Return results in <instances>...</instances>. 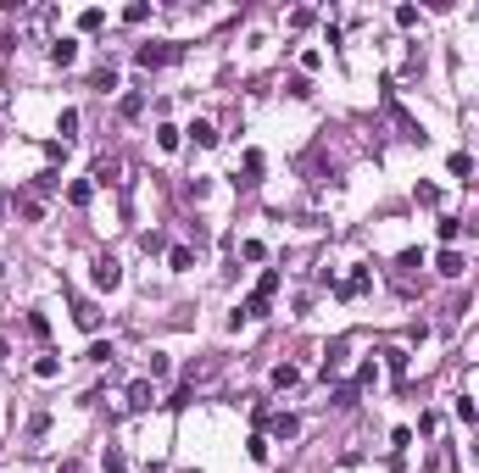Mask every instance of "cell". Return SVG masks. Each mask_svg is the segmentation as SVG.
I'll return each instance as SVG.
<instances>
[{
	"label": "cell",
	"instance_id": "17",
	"mask_svg": "<svg viewBox=\"0 0 479 473\" xmlns=\"http://www.w3.org/2000/svg\"><path fill=\"white\" fill-rule=\"evenodd\" d=\"M446 167H452V178H468V173H474V156H468V151H452Z\"/></svg>",
	"mask_w": 479,
	"mask_h": 473
},
{
	"label": "cell",
	"instance_id": "1",
	"mask_svg": "<svg viewBox=\"0 0 479 473\" xmlns=\"http://www.w3.org/2000/svg\"><path fill=\"white\" fill-rule=\"evenodd\" d=\"M178 56H184V45H173V39H151V45L134 51L140 67H167V62H178Z\"/></svg>",
	"mask_w": 479,
	"mask_h": 473
},
{
	"label": "cell",
	"instance_id": "24",
	"mask_svg": "<svg viewBox=\"0 0 479 473\" xmlns=\"http://www.w3.org/2000/svg\"><path fill=\"white\" fill-rule=\"evenodd\" d=\"M56 373H62V357H39L34 362V379H56Z\"/></svg>",
	"mask_w": 479,
	"mask_h": 473
},
{
	"label": "cell",
	"instance_id": "5",
	"mask_svg": "<svg viewBox=\"0 0 479 473\" xmlns=\"http://www.w3.org/2000/svg\"><path fill=\"white\" fill-rule=\"evenodd\" d=\"M368 284H374V273H368V267H357V273H351L346 284H334V295H340V301H351V295H362Z\"/></svg>",
	"mask_w": 479,
	"mask_h": 473
},
{
	"label": "cell",
	"instance_id": "20",
	"mask_svg": "<svg viewBox=\"0 0 479 473\" xmlns=\"http://www.w3.org/2000/svg\"><path fill=\"white\" fill-rule=\"evenodd\" d=\"M95 184H117V156H100V161H95Z\"/></svg>",
	"mask_w": 479,
	"mask_h": 473
},
{
	"label": "cell",
	"instance_id": "8",
	"mask_svg": "<svg viewBox=\"0 0 479 473\" xmlns=\"http://www.w3.org/2000/svg\"><path fill=\"white\" fill-rule=\"evenodd\" d=\"M184 134H190V140H195V145H201V151H212V145H218V128H212V123H206V117H195V123H190V128H184Z\"/></svg>",
	"mask_w": 479,
	"mask_h": 473
},
{
	"label": "cell",
	"instance_id": "18",
	"mask_svg": "<svg viewBox=\"0 0 479 473\" xmlns=\"http://www.w3.org/2000/svg\"><path fill=\"white\" fill-rule=\"evenodd\" d=\"M34 189H39V195H56V189H62V173H56V167H45V173L34 178Z\"/></svg>",
	"mask_w": 479,
	"mask_h": 473
},
{
	"label": "cell",
	"instance_id": "35",
	"mask_svg": "<svg viewBox=\"0 0 479 473\" xmlns=\"http://www.w3.org/2000/svg\"><path fill=\"white\" fill-rule=\"evenodd\" d=\"M145 17H151V6H145V0H134V6L123 11V22H145Z\"/></svg>",
	"mask_w": 479,
	"mask_h": 473
},
{
	"label": "cell",
	"instance_id": "10",
	"mask_svg": "<svg viewBox=\"0 0 479 473\" xmlns=\"http://www.w3.org/2000/svg\"><path fill=\"white\" fill-rule=\"evenodd\" d=\"M379 357H385V373H391V379H407V351H401V345H391V351H379Z\"/></svg>",
	"mask_w": 479,
	"mask_h": 473
},
{
	"label": "cell",
	"instance_id": "39",
	"mask_svg": "<svg viewBox=\"0 0 479 473\" xmlns=\"http://www.w3.org/2000/svg\"><path fill=\"white\" fill-rule=\"evenodd\" d=\"M407 446H412V429H396V434H391V451H396V457H401Z\"/></svg>",
	"mask_w": 479,
	"mask_h": 473
},
{
	"label": "cell",
	"instance_id": "14",
	"mask_svg": "<svg viewBox=\"0 0 479 473\" xmlns=\"http://www.w3.org/2000/svg\"><path fill=\"white\" fill-rule=\"evenodd\" d=\"M296 385H301V368L279 362V368H273V390H296Z\"/></svg>",
	"mask_w": 479,
	"mask_h": 473
},
{
	"label": "cell",
	"instance_id": "26",
	"mask_svg": "<svg viewBox=\"0 0 479 473\" xmlns=\"http://www.w3.org/2000/svg\"><path fill=\"white\" fill-rule=\"evenodd\" d=\"M73 317H79V328H100V312H95L89 301H79V307H73Z\"/></svg>",
	"mask_w": 479,
	"mask_h": 473
},
{
	"label": "cell",
	"instance_id": "31",
	"mask_svg": "<svg viewBox=\"0 0 479 473\" xmlns=\"http://www.w3.org/2000/svg\"><path fill=\"white\" fill-rule=\"evenodd\" d=\"M245 451H251V462H268V434H251V446H245Z\"/></svg>",
	"mask_w": 479,
	"mask_h": 473
},
{
	"label": "cell",
	"instance_id": "30",
	"mask_svg": "<svg viewBox=\"0 0 479 473\" xmlns=\"http://www.w3.org/2000/svg\"><path fill=\"white\" fill-rule=\"evenodd\" d=\"M240 256H245V262H262V256H268V245H262V239H245V245H240Z\"/></svg>",
	"mask_w": 479,
	"mask_h": 473
},
{
	"label": "cell",
	"instance_id": "4",
	"mask_svg": "<svg viewBox=\"0 0 479 473\" xmlns=\"http://www.w3.org/2000/svg\"><path fill=\"white\" fill-rule=\"evenodd\" d=\"M463 267H468V262H463V251H452V245L435 256V273H440V279H463Z\"/></svg>",
	"mask_w": 479,
	"mask_h": 473
},
{
	"label": "cell",
	"instance_id": "7",
	"mask_svg": "<svg viewBox=\"0 0 479 473\" xmlns=\"http://www.w3.org/2000/svg\"><path fill=\"white\" fill-rule=\"evenodd\" d=\"M51 62L56 67H73L79 62V39H51Z\"/></svg>",
	"mask_w": 479,
	"mask_h": 473
},
{
	"label": "cell",
	"instance_id": "11",
	"mask_svg": "<svg viewBox=\"0 0 479 473\" xmlns=\"http://www.w3.org/2000/svg\"><path fill=\"white\" fill-rule=\"evenodd\" d=\"M167 267H173V273H190V267H195V251H190V245H167Z\"/></svg>",
	"mask_w": 479,
	"mask_h": 473
},
{
	"label": "cell",
	"instance_id": "6",
	"mask_svg": "<svg viewBox=\"0 0 479 473\" xmlns=\"http://www.w3.org/2000/svg\"><path fill=\"white\" fill-rule=\"evenodd\" d=\"M151 401H157V390H151V379H134V385H129V412H145Z\"/></svg>",
	"mask_w": 479,
	"mask_h": 473
},
{
	"label": "cell",
	"instance_id": "2",
	"mask_svg": "<svg viewBox=\"0 0 479 473\" xmlns=\"http://www.w3.org/2000/svg\"><path fill=\"white\" fill-rule=\"evenodd\" d=\"M89 279H95V290H117L123 284V267H117V256H95V267H89Z\"/></svg>",
	"mask_w": 479,
	"mask_h": 473
},
{
	"label": "cell",
	"instance_id": "13",
	"mask_svg": "<svg viewBox=\"0 0 479 473\" xmlns=\"http://www.w3.org/2000/svg\"><path fill=\"white\" fill-rule=\"evenodd\" d=\"M11 206H17V212H22L28 223H39V218H45V206H39V195H11Z\"/></svg>",
	"mask_w": 479,
	"mask_h": 473
},
{
	"label": "cell",
	"instance_id": "40",
	"mask_svg": "<svg viewBox=\"0 0 479 473\" xmlns=\"http://www.w3.org/2000/svg\"><path fill=\"white\" fill-rule=\"evenodd\" d=\"M6 357H11V345H6V334H0V362H6Z\"/></svg>",
	"mask_w": 479,
	"mask_h": 473
},
{
	"label": "cell",
	"instance_id": "28",
	"mask_svg": "<svg viewBox=\"0 0 479 473\" xmlns=\"http://www.w3.org/2000/svg\"><path fill=\"white\" fill-rule=\"evenodd\" d=\"M173 373V362H167V351H151V379H167Z\"/></svg>",
	"mask_w": 479,
	"mask_h": 473
},
{
	"label": "cell",
	"instance_id": "15",
	"mask_svg": "<svg viewBox=\"0 0 479 473\" xmlns=\"http://www.w3.org/2000/svg\"><path fill=\"white\" fill-rule=\"evenodd\" d=\"M79 28H84V34H100V28H106V11H100V6L79 11Z\"/></svg>",
	"mask_w": 479,
	"mask_h": 473
},
{
	"label": "cell",
	"instance_id": "32",
	"mask_svg": "<svg viewBox=\"0 0 479 473\" xmlns=\"http://www.w3.org/2000/svg\"><path fill=\"white\" fill-rule=\"evenodd\" d=\"M457 234H463V223H457V218H440V245H452Z\"/></svg>",
	"mask_w": 479,
	"mask_h": 473
},
{
	"label": "cell",
	"instance_id": "21",
	"mask_svg": "<svg viewBox=\"0 0 479 473\" xmlns=\"http://www.w3.org/2000/svg\"><path fill=\"white\" fill-rule=\"evenodd\" d=\"M452 468V451H446V446H435V451H429V462H424V473H446Z\"/></svg>",
	"mask_w": 479,
	"mask_h": 473
},
{
	"label": "cell",
	"instance_id": "29",
	"mask_svg": "<svg viewBox=\"0 0 479 473\" xmlns=\"http://www.w3.org/2000/svg\"><path fill=\"white\" fill-rule=\"evenodd\" d=\"M412 201H418V206H435V201H440V189H435V184H418V189H412Z\"/></svg>",
	"mask_w": 479,
	"mask_h": 473
},
{
	"label": "cell",
	"instance_id": "34",
	"mask_svg": "<svg viewBox=\"0 0 479 473\" xmlns=\"http://www.w3.org/2000/svg\"><path fill=\"white\" fill-rule=\"evenodd\" d=\"M95 89H100V95H106V89H117V67H100V73H95Z\"/></svg>",
	"mask_w": 479,
	"mask_h": 473
},
{
	"label": "cell",
	"instance_id": "19",
	"mask_svg": "<svg viewBox=\"0 0 479 473\" xmlns=\"http://www.w3.org/2000/svg\"><path fill=\"white\" fill-rule=\"evenodd\" d=\"M178 140H184V128H173V123H162V128H157V145H162V151H178Z\"/></svg>",
	"mask_w": 479,
	"mask_h": 473
},
{
	"label": "cell",
	"instance_id": "37",
	"mask_svg": "<svg viewBox=\"0 0 479 473\" xmlns=\"http://www.w3.org/2000/svg\"><path fill=\"white\" fill-rule=\"evenodd\" d=\"M28 334H34V340H45V334H51V323H45L39 312H28Z\"/></svg>",
	"mask_w": 479,
	"mask_h": 473
},
{
	"label": "cell",
	"instance_id": "3",
	"mask_svg": "<svg viewBox=\"0 0 479 473\" xmlns=\"http://www.w3.org/2000/svg\"><path fill=\"white\" fill-rule=\"evenodd\" d=\"M268 434H273V440H296V434H301V418H290V412H268Z\"/></svg>",
	"mask_w": 479,
	"mask_h": 473
},
{
	"label": "cell",
	"instance_id": "12",
	"mask_svg": "<svg viewBox=\"0 0 479 473\" xmlns=\"http://www.w3.org/2000/svg\"><path fill=\"white\" fill-rule=\"evenodd\" d=\"M279 284H284V273H279V267H262V279H256V295H262V301H273V295H279Z\"/></svg>",
	"mask_w": 479,
	"mask_h": 473
},
{
	"label": "cell",
	"instance_id": "9",
	"mask_svg": "<svg viewBox=\"0 0 479 473\" xmlns=\"http://www.w3.org/2000/svg\"><path fill=\"white\" fill-rule=\"evenodd\" d=\"M95 201V178H73L67 184V206H89Z\"/></svg>",
	"mask_w": 479,
	"mask_h": 473
},
{
	"label": "cell",
	"instance_id": "22",
	"mask_svg": "<svg viewBox=\"0 0 479 473\" xmlns=\"http://www.w3.org/2000/svg\"><path fill=\"white\" fill-rule=\"evenodd\" d=\"M100 473H129V462H123V451H117V446H106V457H100Z\"/></svg>",
	"mask_w": 479,
	"mask_h": 473
},
{
	"label": "cell",
	"instance_id": "38",
	"mask_svg": "<svg viewBox=\"0 0 479 473\" xmlns=\"http://www.w3.org/2000/svg\"><path fill=\"white\" fill-rule=\"evenodd\" d=\"M396 22L401 28H418V6H396Z\"/></svg>",
	"mask_w": 479,
	"mask_h": 473
},
{
	"label": "cell",
	"instance_id": "25",
	"mask_svg": "<svg viewBox=\"0 0 479 473\" xmlns=\"http://www.w3.org/2000/svg\"><path fill=\"white\" fill-rule=\"evenodd\" d=\"M374 385H379V362H362L357 368V390H374Z\"/></svg>",
	"mask_w": 479,
	"mask_h": 473
},
{
	"label": "cell",
	"instance_id": "33",
	"mask_svg": "<svg viewBox=\"0 0 479 473\" xmlns=\"http://www.w3.org/2000/svg\"><path fill=\"white\" fill-rule=\"evenodd\" d=\"M457 418H463V423H479V406L468 401V395H457Z\"/></svg>",
	"mask_w": 479,
	"mask_h": 473
},
{
	"label": "cell",
	"instance_id": "36",
	"mask_svg": "<svg viewBox=\"0 0 479 473\" xmlns=\"http://www.w3.org/2000/svg\"><path fill=\"white\" fill-rule=\"evenodd\" d=\"M145 112V95H123V117H140Z\"/></svg>",
	"mask_w": 479,
	"mask_h": 473
},
{
	"label": "cell",
	"instance_id": "41",
	"mask_svg": "<svg viewBox=\"0 0 479 473\" xmlns=\"http://www.w3.org/2000/svg\"><path fill=\"white\" fill-rule=\"evenodd\" d=\"M6 201H11V195H6V189H0V212H6Z\"/></svg>",
	"mask_w": 479,
	"mask_h": 473
},
{
	"label": "cell",
	"instance_id": "23",
	"mask_svg": "<svg viewBox=\"0 0 479 473\" xmlns=\"http://www.w3.org/2000/svg\"><path fill=\"white\" fill-rule=\"evenodd\" d=\"M340 368H346V345H334V351H329V357H323V379H334V373H340Z\"/></svg>",
	"mask_w": 479,
	"mask_h": 473
},
{
	"label": "cell",
	"instance_id": "27",
	"mask_svg": "<svg viewBox=\"0 0 479 473\" xmlns=\"http://www.w3.org/2000/svg\"><path fill=\"white\" fill-rule=\"evenodd\" d=\"M357 395H362L357 385H340V390H334V406H340V412H351V406H357Z\"/></svg>",
	"mask_w": 479,
	"mask_h": 473
},
{
	"label": "cell",
	"instance_id": "16",
	"mask_svg": "<svg viewBox=\"0 0 479 473\" xmlns=\"http://www.w3.org/2000/svg\"><path fill=\"white\" fill-rule=\"evenodd\" d=\"M262 178V151H245V178H240V189H251Z\"/></svg>",
	"mask_w": 479,
	"mask_h": 473
}]
</instances>
